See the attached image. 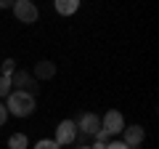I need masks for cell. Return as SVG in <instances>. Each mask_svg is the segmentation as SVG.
I'll list each match as a JSON object with an SVG mask.
<instances>
[{
	"label": "cell",
	"mask_w": 159,
	"mask_h": 149,
	"mask_svg": "<svg viewBox=\"0 0 159 149\" xmlns=\"http://www.w3.org/2000/svg\"><path fill=\"white\" fill-rule=\"evenodd\" d=\"M6 120H8V109H6V104L0 101V128L6 125Z\"/></svg>",
	"instance_id": "cell-14"
},
{
	"label": "cell",
	"mask_w": 159,
	"mask_h": 149,
	"mask_svg": "<svg viewBox=\"0 0 159 149\" xmlns=\"http://www.w3.org/2000/svg\"><path fill=\"white\" fill-rule=\"evenodd\" d=\"M6 109L8 115H16V117H29L34 112V96L24 91H11L6 99Z\"/></svg>",
	"instance_id": "cell-1"
},
{
	"label": "cell",
	"mask_w": 159,
	"mask_h": 149,
	"mask_svg": "<svg viewBox=\"0 0 159 149\" xmlns=\"http://www.w3.org/2000/svg\"><path fill=\"white\" fill-rule=\"evenodd\" d=\"M0 61H3V59H0Z\"/></svg>",
	"instance_id": "cell-19"
},
{
	"label": "cell",
	"mask_w": 159,
	"mask_h": 149,
	"mask_svg": "<svg viewBox=\"0 0 159 149\" xmlns=\"http://www.w3.org/2000/svg\"><path fill=\"white\" fill-rule=\"evenodd\" d=\"M34 149H58V144L53 141V138H40V141L34 144Z\"/></svg>",
	"instance_id": "cell-13"
},
{
	"label": "cell",
	"mask_w": 159,
	"mask_h": 149,
	"mask_svg": "<svg viewBox=\"0 0 159 149\" xmlns=\"http://www.w3.org/2000/svg\"><path fill=\"white\" fill-rule=\"evenodd\" d=\"M29 147V138L24 136V133H13V136H8V149H27Z\"/></svg>",
	"instance_id": "cell-10"
},
{
	"label": "cell",
	"mask_w": 159,
	"mask_h": 149,
	"mask_svg": "<svg viewBox=\"0 0 159 149\" xmlns=\"http://www.w3.org/2000/svg\"><path fill=\"white\" fill-rule=\"evenodd\" d=\"M13 72H16V59H3L0 61V74L3 77H11Z\"/></svg>",
	"instance_id": "cell-11"
},
{
	"label": "cell",
	"mask_w": 159,
	"mask_h": 149,
	"mask_svg": "<svg viewBox=\"0 0 159 149\" xmlns=\"http://www.w3.org/2000/svg\"><path fill=\"white\" fill-rule=\"evenodd\" d=\"M80 149H90V147H80Z\"/></svg>",
	"instance_id": "cell-18"
},
{
	"label": "cell",
	"mask_w": 159,
	"mask_h": 149,
	"mask_svg": "<svg viewBox=\"0 0 159 149\" xmlns=\"http://www.w3.org/2000/svg\"><path fill=\"white\" fill-rule=\"evenodd\" d=\"M11 88H13V91H24V93H29V96H34V93H37V80L32 77V72L16 69V72L11 74Z\"/></svg>",
	"instance_id": "cell-2"
},
{
	"label": "cell",
	"mask_w": 159,
	"mask_h": 149,
	"mask_svg": "<svg viewBox=\"0 0 159 149\" xmlns=\"http://www.w3.org/2000/svg\"><path fill=\"white\" fill-rule=\"evenodd\" d=\"M6 8H13L11 0H0V11H6Z\"/></svg>",
	"instance_id": "cell-16"
},
{
	"label": "cell",
	"mask_w": 159,
	"mask_h": 149,
	"mask_svg": "<svg viewBox=\"0 0 159 149\" xmlns=\"http://www.w3.org/2000/svg\"><path fill=\"white\" fill-rule=\"evenodd\" d=\"M90 149H106V144H103V141H96V144H93Z\"/></svg>",
	"instance_id": "cell-17"
},
{
	"label": "cell",
	"mask_w": 159,
	"mask_h": 149,
	"mask_svg": "<svg viewBox=\"0 0 159 149\" xmlns=\"http://www.w3.org/2000/svg\"><path fill=\"white\" fill-rule=\"evenodd\" d=\"M13 13H16V19L24 22V24H34L40 19V8L34 6L32 0H16V3H13Z\"/></svg>",
	"instance_id": "cell-4"
},
{
	"label": "cell",
	"mask_w": 159,
	"mask_h": 149,
	"mask_svg": "<svg viewBox=\"0 0 159 149\" xmlns=\"http://www.w3.org/2000/svg\"><path fill=\"white\" fill-rule=\"evenodd\" d=\"M143 138H146V131L141 125H125V131H122V141L130 149H138L143 144Z\"/></svg>",
	"instance_id": "cell-7"
},
{
	"label": "cell",
	"mask_w": 159,
	"mask_h": 149,
	"mask_svg": "<svg viewBox=\"0 0 159 149\" xmlns=\"http://www.w3.org/2000/svg\"><path fill=\"white\" fill-rule=\"evenodd\" d=\"M32 77H34V80H51V77H56V64L48 61V59L37 61L34 69H32Z\"/></svg>",
	"instance_id": "cell-8"
},
{
	"label": "cell",
	"mask_w": 159,
	"mask_h": 149,
	"mask_svg": "<svg viewBox=\"0 0 159 149\" xmlns=\"http://www.w3.org/2000/svg\"><path fill=\"white\" fill-rule=\"evenodd\" d=\"M77 123L74 120H61L56 125V136H53V141L58 144V147H66V144H74L77 141Z\"/></svg>",
	"instance_id": "cell-3"
},
{
	"label": "cell",
	"mask_w": 159,
	"mask_h": 149,
	"mask_svg": "<svg viewBox=\"0 0 159 149\" xmlns=\"http://www.w3.org/2000/svg\"><path fill=\"white\" fill-rule=\"evenodd\" d=\"M11 77H3L0 74V99H8V93H11Z\"/></svg>",
	"instance_id": "cell-12"
},
{
	"label": "cell",
	"mask_w": 159,
	"mask_h": 149,
	"mask_svg": "<svg viewBox=\"0 0 159 149\" xmlns=\"http://www.w3.org/2000/svg\"><path fill=\"white\" fill-rule=\"evenodd\" d=\"M106 149H130V147H127L125 141H109V144H106Z\"/></svg>",
	"instance_id": "cell-15"
},
{
	"label": "cell",
	"mask_w": 159,
	"mask_h": 149,
	"mask_svg": "<svg viewBox=\"0 0 159 149\" xmlns=\"http://www.w3.org/2000/svg\"><path fill=\"white\" fill-rule=\"evenodd\" d=\"M53 8H56L61 16H72V13L80 8V0H56V6H53Z\"/></svg>",
	"instance_id": "cell-9"
},
{
	"label": "cell",
	"mask_w": 159,
	"mask_h": 149,
	"mask_svg": "<svg viewBox=\"0 0 159 149\" xmlns=\"http://www.w3.org/2000/svg\"><path fill=\"white\" fill-rule=\"evenodd\" d=\"M101 131H106L109 138H111V136H119V133L125 131V117H122V112L109 109L106 115H103V120H101Z\"/></svg>",
	"instance_id": "cell-5"
},
{
	"label": "cell",
	"mask_w": 159,
	"mask_h": 149,
	"mask_svg": "<svg viewBox=\"0 0 159 149\" xmlns=\"http://www.w3.org/2000/svg\"><path fill=\"white\" fill-rule=\"evenodd\" d=\"M77 131L82 133V136H96V133L101 131V117L93 115V112H85V115L80 117V123H77Z\"/></svg>",
	"instance_id": "cell-6"
}]
</instances>
